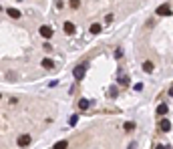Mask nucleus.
Returning a JSON list of instances; mask_svg holds the SVG:
<instances>
[{
    "mask_svg": "<svg viewBox=\"0 0 173 149\" xmlns=\"http://www.w3.org/2000/svg\"><path fill=\"white\" fill-rule=\"evenodd\" d=\"M89 107H91V101H89V99H80L79 101V109L80 111H86Z\"/></svg>",
    "mask_w": 173,
    "mask_h": 149,
    "instance_id": "nucleus-7",
    "label": "nucleus"
},
{
    "mask_svg": "<svg viewBox=\"0 0 173 149\" xmlns=\"http://www.w3.org/2000/svg\"><path fill=\"white\" fill-rule=\"evenodd\" d=\"M0 99H2V95H0Z\"/></svg>",
    "mask_w": 173,
    "mask_h": 149,
    "instance_id": "nucleus-23",
    "label": "nucleus"
},
{
    "mask_svg": "<svg viewBox=\"0 0 173 149\" xmlns=\"http://www.w3.org/2000/svg\"><path fill=\"white\" fill-rule=\"evenodd\" d=\"M169 113V107H167L165 103H161L159 107H157V115H167Z\"/></svg>",
    "mask_w": 173,
    "mask_h": 149,
    "instance_id": "nucleus-8",
    "label": "nucleus"
},
{
    "mask_svg": "<svg viewBox=\"0 0 173 149\" xmlns=\"http://www.w3.org/2000/svg\"><path fill=\"white\" fill-rule=\"evenodd\" d=\"M16 143H18V147H26L28 143H30V135H28V133L20 135V137H18V141H16Z\"/></svg>",
    "mask_w": 173,
    "mask_h": 149,
    "instance_id": "nucleus-4",
    "label": "nucleus"
},
{
    "mask_svg": "<svg viewBox=\"0 0 173 149\" xmlns=\"http://www.w3.org/2000/svg\"><path fill=\"white\" fill-rule=\"evenodd\" d=\"M117 95H119V89H117V87H111V89H109V97H113V99H115Z\"/></svg>",
    "mask_w": 173,
    "mask_h": 149,
    "instance_id": "nucleus-14",
    "label": "nucleus"
},
{
    "mask_svg": "<svg viewBox=\"0 0 173 149\" xmlns=\"http://www.w3.org/2000/svg\"><path fill=\"white\" fill-rule=\"evenodd\" d=\"M42 67L44 68H54V61L53 59H42Z\"/></svg>",
    "mask_w": 173,
    "mask_h": 149,
    "instance_id": "nucleus-9",
    "label": "nucleus"
},
{
    "mask_svg": "<svg viewBox=\"0 0 173 149\" xmlns=\"http://www.w3.org/2000/svg\"><path fill=\"white\" fill-rule=\"evenodd\" d=\"M169 97H173V87H171V89H169Z\"/></svg>",
    "mask_w": 173,
    "mask_h": 149,
    "instance_id": "nucleus-21",
    "label": "nucleus"
},
{
    "mask_svg": "<svg viewBox=\"0 0 173 149\" xmlns=\"http://www.w3.org/2000/svg\"><path fill=\"white\" fill-rule=\"evenodd\" d=\"M119 83L123 85V87H125V85H129V77H127V74H125V77H121V79H119Z\"/></svg>",
    "mask_w": 173,
    "mask_h": 149,
    "instance_id": "nucleus-17",
    "label": "nucleus"
},
{
    "mask_svg": "<svg viewBox=\"0 0 173 149\" xmlns=\"http://www.w3.org/2000/svg\"><path fill=\"white\" fill-rule=\"evenodd\" d=\"M8 16H12V18H20V10H16V8H8Z\"/></svg>",
    "mask_w": 173,
    "mask_h": 149,
    "instance_id": "nucleus-11",
    "label": "nucleus"
},
{
    "mask_svg": "<svg viewBox=\"0 0 173 149\" xmlns=\"http://www.w3.org/2000/svg\"><path fill=\"white\" fill-rule=\"evenodd\" d=\"M62 30H65L67 34H74V24H73V22H65Z\"/></svg>",
    "mask_w": 173,
    "mask_h": 149,
    "instance_id": "nucleus-6",
    "label": "nucleus"
},
{
    "mask_svg": "<svg viewBox=\"0 0 173 149\" xmlns=\"http://www.w3.org/2000/svg\"><path fill=\"white\" fill-rule=\"evenodd\" d=\"M121 56H123V50L117 48V50H115V59H121Z\"/></svg>",
    "mask_w": 173,
    "mask_h": 149,
    "instance_id": "nucleus-19",
    "label": "nucleus"
},
{
    "mask_svg": "<svg viewBox=\"0 0 173 149\" xmlns=\"http://www.w3.org/2000/svg\"><path fill=\"white\" fill-rule=\"evenodd\" d=\"M67 147H68V143L65 141V139H62V141H59L56 145H54V149H67Z\"/></svg>",
    "mask_w": 173,
    "mask_h": 149,
    "instance_id": "nucleus-13",
    "label": "nucleus"
},
{
    "mask_svg": "<svg viewBox=\"0 0 173 149\" xmlns=\"http://www.w3.org/2000/svg\"><path fill=\"white\" fill-rule=\"evenodd\" d=\"M143 71H145V73H153V62L145 61V62H143Z\"/></svg>",
    "mask_w": 173,
    "mask_h": 149,
    "instance_id": "nucleus-10",
    "label": "nucleus"
},
{
    "mask_svg": "<svg viewBox=\"0 0 173 149\" xmlns=\"http://www.w3.org/2000/svg\"><path fill=\"white\" fill-rule=\"evenodd\" d=\"M38 32H40V36H42V38H50V36H53V28L47 26V24H42Z\"/></svg>",
    "mask_w": 173,
    "mask_h": 149,
    "instance_id": "nucleus-3",
    "label": "nucleus"
},
{
    "mask_svg": "<svg viewBox=\"0 0 173 149\" xmlns=\"http://www.w3.org/2000/svg\"><path fill=\"white\" fill-rule=\"evenodd\" d=\"M99 32H101V24H99V22L91 24V34H99Z\"/></svg>",
    "mask_w": 173,
    "mask_h": 149,
    "instance_id": "nucleus-12",
    "label": "nucleus"
},
{
    "mask_svg": "<svg viewBox=\"0 0 173 149\" xmlns=\"http://www.w3.org/2000/svg\"><path fill=\"white\" fill-rule=\"evenodd\" d=\"M157 16H171V6L169 4H161L157 8Z\"/></svg>",
    "mask_w": 173,
    "mask_h": 149,
    "instance_id": "nucleus-2",
    "label": "nucleus"
},
{
    "mask_svg": "<svg viewBox=\"0 0 173 149\" xmlns=\"http://www.w3.org/2000/svg\"><path fill=\"white\" fill-rule=\"evenodd\" d=\"M159 129L161 131H171V121H169V119H161L159 121Z\"/></svg>",
    "mask_w": 173,
    "mask_h": 149,
    "instance_id": "nucleus-5",
    "label": "nucleus"
},
{
    "mask_svg": "<svg viewBox=\"0 0 173 149\" xmlns=\"http://www.w3.org/2000/svg\"><path fill=\"white\" fill-rule=\"evenodd\" d=\"M133 89H135V91H143V83H137Z\"/></svg>",
    "mask_w": 173,
    "mask_h": 149,
    "instance_id": "nucleus-20",
    "label": "nucleus"
},
{
    "mask_svg": "<svg viewBox=\"0 0 173 149\" xmlns=\"http://www.w3.org/2000/svg\"><path fill=\"white\" fill-rule=\"evenodd\" d=\"M125 129H127V131H133V129H135V123H131V121L125 123Z\"/></svg>",
    "mask_w": 173,
    "mask_h": 149,
    "instance_id": "nucleus-18",
    "label": "nucleus"
},
{
    "mask_svg": "<svg viewBox=\"0 0 173 149\" xmlns=\"http://www.w3.org/2000/svg\"><path fill=\"white\" fill-rule=\"evenodd\" d=\"M77 123H79V115H73L71 119H68V125H73V127L77 125Z\"/></svg>",
    "mask_w": 173,
    "mask_h": 149,
    "instance_id": "nucleus-15",
    "label": "nucleus"
},
{
    "mask_svg": "<svg viewBox=\"0 0 173 149\" xmlns=\"http://www.w3.org/2000/svg\"><path fill=\"white\" fill-rule=\"evenodd\" d=\"M85 74H86V65H79V67H74V71H73L74 81H80V79H85Z\"/></svg>",
    "mask_w": 173,
    "mask_h": 149,
    "instance_id": "nucleus-1",
    "label": "nucleus"
},
{
    "mask_svg": "<svg viewBox=\"0 0 173 149\" xmlns=\"http://www.w3.org/2000/svg\"><path fill=\"white\" fill-rule=\"evenodd\" d=\"M155 149H165V147H163V145H157V147H155Z\"/></svg>",
    "mask_w": 173,
    "mask_h": 149,
    "instance_id": "nucleus-22",
    "label": "nucleus"
},
{
    "mask_svg": "<svg viewBox=\"0 0 173 149\" xmlns=\"http://www.w3.org/2000/svg\"><path fill=\"white\" fill-rule=\"evenodd\" d=\"M68 4H71V8H79L80 6V0H71Z\"/></svg>",
    "mask_w": 173,
    "mask_h": 149,
    "instance_id": "nucleus-16",
    "label": "nucleus"
}]
</instances>
